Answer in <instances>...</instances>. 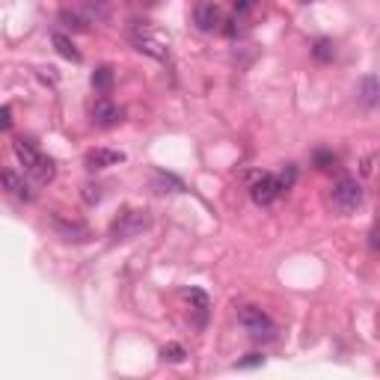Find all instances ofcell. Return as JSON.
Wrapping results in <instances>:
<instances>
[{
  "mask_svg": "<svg viewBox=\"0 0 380 380\" xmlns=\"http://www.w3.org/2000/svg\"><path fill=\"white\" fill-rule=\"evenodd\" d=\"M134 3H143V6H152V3H157V0H134Z\"/></svg>",
  "mask_w": 380,
  "mask_h": 380,
  "instance_id": "obj_25",
  "label": "cell"
},
{
  "mask_svg": "<svg viewBox=\"0 0 380 380\" xmlns=\"http://www.w3.org/2000/svg\"><path fill=\"white\" fill-rule=\"evenodd\" d=\"M92 87L98 92H110L113 89V69L110 66H101L92 71Z\"/></svg>",
  "mask_w": 380,
  "mask_h": 380,
  "instance_id": "obj_14",
  "label": "cell"
},
{
  "mask_svg": "<svg viewBox=\"0 0 380 380\" xmlns=\"http://www.w3.org/2000/svg\"><path fill=\"white\" fill-rule=\"evenodd\" d=\"M131 42H134V48L140 51V54H149L152 60H170V48H166V42L155 33V30L149 27H143V24H137L131 30Z\"/></svg>",
  "mask_w": 380,
  "mask_h": 380,
  "instance_id": "obj_4",
  "label": "cell"
},
{
  "mask_svg": "<svg viewBox=\"0 0 380 380\" xmlns=\"http://www.w3.org/2000/svg\"><path fill=\"white\" fill-rule=\"evenodd\" d=\"M259 0H232V6H235V12H250V9H256Z\"/></svg>",
  "mask_w": 380,
  "mask_h": 380,
  "instance_id": "obj_24",
  "label": "cell"
},
{
  "mask_svg": "<svg viewBox=\"0 0 380 380\" xmlns=\"http://www.w3.org/2000/svg\"><path fill=\"white\" fill-rule=\"evenodd\" d=\"M363 104L365 107H374L377 104V78L374 75H368L363 80Z\"/></svg>",
  "mask_w": 380,
  "mask_h": 380,
  "instance_id": "obj_16",
  "label": "cell"
},
{
  "mask_svg": "<svg viewBox=\"0 0 380 380\" xmlns=\"http://www.w3.org/2000/svg\"><path fill=\"white\" fill-rule=\"evenodd\" d=\"M157 187H161V193H166V187H173V193H178V190H184V184L178 182L175 175H166V173H157Z\"/></svg>",
  "mask_w": 380,
  "mask_h": 380,
  "instance_id": "obj_20",
  "label": "cell"
},
{
  "mask_svg": "<svg viewBox=\"0 0 380 380\" xmlns=\"http://www.w3.org/2000/svg\"><path fill=\"white\" fill-rule=\"evenodd\" d=\"M184 297L193 303V312H196V327H205L208 321V309H211V303H208V294L205 291H199V288H187L184 291Z\"/></svg>",
  "mask_w": 380,
  "mask_h": 380,
  "instance_id": "obj_12",
  "label": "cell"
},
{
  "mask_svg": "<svg viewBox=\"0 0 380 380\" xmlns=\"http://www.w3.org/2000/svg\"><path fill=\"white\" fill-rule=\"evenodd\" d=\"M161 356L166 363H184V356H187V351L182 345H175V342H170V345H164L161 347Z\"/></svg>",
  "mask_w": 380,
  "mask_h": 380,
  "instance_id": "obj_17",
  "label": "cell"
},
{
  "mask_svg": "<svg viewBox=\"0 0 380 380\" xmlns=\"http://www.w3.org/2000/svg\"><path fill=\"white\" fill-rule=\"evenodd\" d=\"M83 202H87V205H95V202H98V199H101V190L98 187H92V184H87V187H83Z\"/></svg>",
  "mask_w": 380,
  "mask_h": 380,
  "instance_id": "obj_21",
  "label": "cell"
},
{
  "mask_svg": "<svg viewBox=\"0 0 380 380\" xmlns=\"http://www.w3.org/2000/svg\"><path fill=\"white\" fill-rule=\"evenodd\" d=\"M51 42H54V48H57V54L62 60H71V62H80V51L75 48V42H71L66 33H54L51 36Z\"/></svg>",
  "mask_w": 380,
  "mask_h": 380,
  "instance_id": "obj_13",
  "label": "cell"
},
{
  "mask_svg": "<svg viewBox=\"0 0 380 380\" xmlns=\"http://www.w3.org/2000/svg\"><path fill=\"white\" fill-rule=\"evenodd\" d=\"M15 157L21 161V166H24V173L33 178V182H39V184H45V182H51L54 178V161L51 157H45L33 143H24V140H18L15 143Z\"/></svg>",
  "mask_w": 380,
  "mask_h": 380,
  "instance_id": "obj_1",
  "label": "cell"
},
{
  "mask_svg": "<svg viewBox=\"0 0 380 380\" xmlns=\"http://www.w3.org/2000/svg\"><path fill=\"white\" fill-rule=\"evenodd\" d=\"M146 229H149V214H146V211H128V214H122L113 223L110 238L113 241H131V238H140Z\"/></svg>",
  "mask_w": 380,
  "mask_h": 380,
  "instance_id": "obj_5",
  "label": "cell"
},
{
  "mask_svg": "<svg viewBox=\"0 0 380 380\" xmlns=\"http://www.w3.org/2000/svg\"><path fill=\"white\" fill-rule=\"evenodd\" d=\"M9 128H12V110L0 107V131H9Z\"/></svg>",
  "mask_w": 380,
  "mask_h": 380,
  "instance_id": "obj_23",
  "label": "cell"
},
{
  "mask_svg": "<svg viewBox=\"0 0 380 380\" xmlns=\"http://www.w3.org/2000/svg\"><path fill=\"white\" fill-rule=\"evenodd\" d=\"M60 21H62L66 27L78 30V33H83V30H87V21H83L80 15H75V12H69V9H62V12H60Z\"/></svg>",
  "mask_w": 380,
  "mask_h": 380,
  "instance_id": "obj_19",
  "label": "cell"
},
{
  "mask_svg": "<svg viewBox=\"0 0 380 380\" xmlns=\"http://www.w3.org/2000/svg\"><path fill=\"white\" fill-rule=\"evenodd\" d=\"M238 321L244 324V330H247L256 342H270V339H277V324H273L268 315L259 309V306H241Z\"/></svg>",
  "mask_w": 380,
  "mask_h": 380,
  "instance_id": "obj_3",
  "label": "cell"
},
{
  "mask_svg": "<svg viewBox=\"0 0 380 380\" xmlns=\"http://www.w3.org/2000/svg\"><path fill=\"white\" fill-rule=\"evenodd\" d=\"M0 184H3L6 193H12L15 199H24V202H30V199H33V190H30L24 178H21L18 173H12V170H3V173H0Z\"/></svg>",
  "mask_w": 380,
  "mask_h": 380,
  "instance_id": "obj_9",
  "label": "cell"
},
{
  "mask_svg": "<svg viewBox=\"0 0 380 380\" xmlns=\"http://www.w3.org/2000/svg\"><path fill=\"white\" fill-rule=\"evenodd\" d=\"M89 116H92V125H98V128H116V125L122 122L125 110L119 104H113L110 98H98L95 107L89 110Z\"/></svg>",
  "mask_w": 380,
  "mask_h": 380,
  "instance_id": "obj_7",
  "label": "cell"
},
{
  "mask_svg": "<svg viewBox=\"0 0 380 380\" xmlns=\"http://www.w3.org/2000/svg\"><path fill=\"white\" fill-rule=\"evenodd\" d=\"M365 199V190L356 178H339L333 187H330V205L339 211V214H351L363 205Z\"/></svg>",
  "mask_w": 380,
  "mask_h": 380,
  "instance_id": "obj_2",
  "label": "cell"
},
{
  "mask_svg": "<svg viewBox=\"0 0 380 380\" xmlns=\"http://www.w3.org/2000/svg\"><path fill=\"white\" fill-rule=\"evenodd\" d=\"M193 21H196V27L202 30V33H211V30L220 24V9L214 3H199L196 12H193Z\"/></svg>",
  "mask_w": 380,
  "mask_h": 380,
  "instance_id": "obj_11",
  "label": "cell"
},
{
  "mask_svg": "<svg viewBox=\"0 0 380 380\" xmlns=\"http://www.w3.org/2000/svg\"><path fill=\"white\" fill-rule=\"evenodd\" d=\"M125 161V155L122 152H116V149H92L87 152V170H107V166H116V164H122Z\"/></svg>",
  "mask_w": 380,
  "mask_h": 380,
  "instance_id": "obj_8",
  "label": "cell"
},
{
  "mask_svg": "<svg viewBox=\"0 0 380 380\" xmlns=\"http://www.w3.org/2000/svg\"><path fill=\"white\" fill-rule=\"evenodd\" d=\"M312 57L318 60V62H333L336 60V45H333L330 39H318L312 45Z\"/></svg>",
  "mask_w": 380,
  "mask_h": 380,
  "instance_id": "obj_15",
  "label": "cell"
},
{
  "mask_svg": "<svg viewBox=\"0 0 380 380\" xmlns=\"http://www.w3.org/2000/svg\"><path fill=\"white\" fill-rule=\"evenodd\" d=\"M300 3H309V0H300Z\"/></svg>",
  "mask_w": 380,
  "mask_h": 380,
  "instance_id": "obj_26",
  "label": "cell"
},
{
  "mask_svg": "<svg viewBox=\"0 0 380 380\" xmlns=\"http://www.w3.org/2000/svg\"><path fill=\"white\" fill-rule=\"evenodd\" d=\"M54 229L62 241H89V235H92L83 223H75V220L69 223V220H62V217H54Z\"/></svg>",
  "mask_w": 380,
  "mask_h": 380,
  "instance_id": "obj_10",
  "label": "cell"
},
{
  "mask_svg": "<svg viewBox=\"0 0 380 380\" xmlns=\"http://www.w3.org/2000/svg\"><path fill=\"white\" fill-rule=\"evenodd\" d=\"M279 196H282V182L277 175H270V173L259 175L256 182L250 184V199L256 205H270V202H277Z\"/></svg>",
  "mask_w": 380,
  "mask_h": 380,
  "instance_id": "obj_6",
  "label": "cell"
},
{
  "mask_svg": "<svg viewBox=\"0 0 380 380\" xmlns=\"http://www.w3.org/2000/svg\"><path fill=\"white\" fill-rule=\"evenodd\" d=\"M265 356L261 354H247V360H238V368H250V365H261Z\"/></svg>",
  "mask_w": 380,
  "mask_h": 380,
  "instance_id": "obj_22",
  "label": "cell"
},
{
  "mask_svg": "<svg viewBox=\"0 0 380 380\" xmlns=\"http://www.w3.org/2000/svg\"><path fill=\"white\" fill-rule=\"evenodd\" d=\"M312 161H315V166H318V170H333L339 157H336L330 149H318V152H315V157H312Z\"/></svg>",
  "mask_w": 380,
  "mask_h": 380,
  "instance_id": "obj_18",
  "label": "cell"
}]
</instances>
